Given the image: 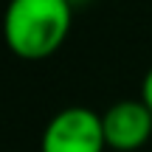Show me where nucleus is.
I'll list each match as a JSON object with an SVG mask.
<instances>
[{
	"mask_svg": "<svg viewBox=\"0 0 152 152\" xmlns=\"http://www.w3.org/2000/svg\"><path fill=\"white\" fill-rule=\"evenodd\" d=\"M68 3H71L73 9H76V6H82V3H87V0H68Z\"/></svg>",
	"mask_w": 152,
	"mask_h": 152,
	"instance_id": "39448f33",
	"label": "nucleus"
},
{
	"mask_svg": "<svg viewBox=\"0 0 152 152\" xmlns=\"http://www.w3.org/2000/svg\"><path fill=\"white\" fill-rule=\"evenodd\" d=\"M107 149L135 152L152 138V110L141 99H124L102 113Z\"/></svg>",
	"mask_w": 152,
	"mask_h": 152,
	"instance_id": "7ed1b4c3",
	"label": "nucleus"
},
{
	"mask_svg": "<svg viewBox=\"0 0 152 152\" xmlns=\"http://www.w3.org/2000/svg\"><path fill=\"white\" fill-rule=\"evenodd\" d=\"M73 26L68 0H9L3 11V39L14 56L28 62L48 59L65 45Z\"/></svg>",
	"mask_w": 152,
	"mask_h": 152,
	"instance_id": "f257e3e1",
	"label": "nucleus"
},
{
	"mask_svg": "<svg viewBox=\"0 0 152 152\" xmlns=\"http://www.w3.org/2000/svg\"><path fill=\"white\" fill-rule=\"evenodd\" d=\"M141 102L152 110V68L147 71V76H144V82H141Z\"/></svg>",
	"mask_w": 152,
	"mask_h": 152,
	"instance_id": "20e7f679",
	"label": "nucleus"
},
{
	"mask_svg": "<svg viewBox=\"0 0 152 152\" xmlns=\"http://www.w3.org/2000/svg\"><path fill=\"white\" fill-rule=\"evenodd\" d=\"M102 115L90 107H65L45 124L39 135V152H104Z\"/></svg>",
	"mask_w": 152,
	"mask_h": 152,
	"instance_id": "f03ea898",
	"label": "nucleus"
}]
</instances>
